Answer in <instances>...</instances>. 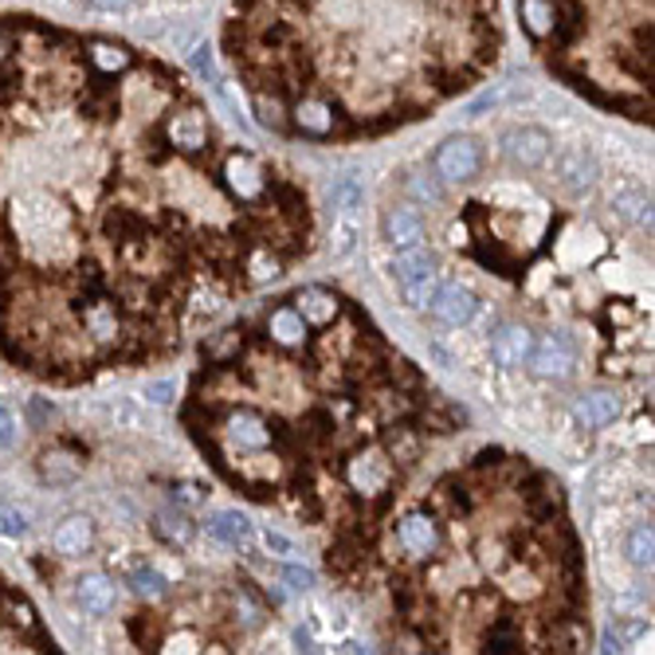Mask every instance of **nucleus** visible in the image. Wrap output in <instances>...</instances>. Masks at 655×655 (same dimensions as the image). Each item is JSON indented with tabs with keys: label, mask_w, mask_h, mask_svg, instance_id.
Instances as JSON below:
<instances>
[{
	"label": "nucleus",
	"mask_w": 655,
	"mask_h": 655,
	"mask_svg": "<svg viewBox=\"0 0 655 655\" xmlns=\"http://www.w3.org/2000/svg\"><path fill=\"white\" fill-rule=\"evenodd\" d=\"M318 248L310 185L189 71L0 17V361L51 389L173 361Z\"/></svg>",
	"instance_id": "f257e3e1"
},
{
	"label": "nucleus",
	"mask_w": 655,
	"mask_h": 655,
	"mask_svg": "<svg viewBox=\"0 0 655 655\" xmlns=\"http://www.w3.org/2000/svg\"><path fill=\"white\" fill-rule=\"evenodd\" d=\"M208 472L244 503L357 538L467 413L349 290L299 282L205 334L177 405Z\"/></svg>",
	"instance_id": "f03ea898"
},
{
	"label": "nucleus",
	"mask_w": 655,
	"mask_h": 655,
	"mask_svg": "<svg viewBox=\"0 0 655 655\" xmlns=\"http://www.w3.org/2000/svg\"><path fill=\"white\" fill-rule=\"evenodd\" d=\"M322 573L431 655L593 647L585 542L554 472L503 444L431 459Z\"/></svg>",
	"instance_id": "7ed1b4c3"
},
{
	"label": "nucleus",
	"mask_w": 655,
	"mask_h": 655,
	"mask_svg": "<svg viewBox=\"0 0 655 655\" xmlns=\"http://www.w3.org/2000/svg\"><path fill=\"white\" fill-rule=\"evenodd\" d=\"M503 56V0H228L220 20V59L251 118L295 146L428 122Z\"/></svg>",
	"instance_id": "20e7f679"
},
{
	"label": "nucleus",
	"mask_w": 655,
	"mask_h": 655,
	"mask_svg": "<svg viewBox=\"0 0 655 655\" xmlns=\"http://www.w3.org/2000/svg\"><path fill=\"white\" fill-rule=\"evenodd\" d=\"M549 76L605 115L652 126V0H515Z\"/></svg>",
	"instance_id": "39448f33"
},
{
	"label": "nucleus",
	"mask_w": 655,
	"mask_h": 655,
	"mask_svg": "<svg viewBox=\"0 0 655 655\" xmlns=\"http://www.w3.org/2000/svg\"><path fill=\"white\" fill-rule=\"evenodd\" d=\"M0 652H63L32 597L4 569H0Z\"/></svg>",
	"instance_id": "423d86ee"
},
{
	"label": "nucleus",
	"mask_w": 655,
	"mask_h": 655,
	"mask_svg": "<svg viewBox=\"0 0 655 655\" xmlns=\"http://www.w3.org/2000/svg\"><path fill=\"white\" fill-rule=\"evenodd\" d=\"M440 259L436 251H428L424 244L416 248H400L397 259H393V282H397V295L408 310H424L428 299L440 287Z\"/></svg>",
	"instance_id": "0eeeda50"
},
{
	"label": "nucleus",
	"mask_w": 655,
	"mask_h": 655,
	"mask_svg": "<svg viewBox=\"0 0 655 655\" xmlns=\"http://www.w3.org/2000/svg\"><path fill=\"white\" fill-rule=\"evenodd\" d=\"M483 169H487V141L479 133H448L431 150V177L444 185H467L483 177Z\"/></svg>",
	"instance_id": "6e6552de"
},
{
	"label": "nucleus",
	"mask_w": 655,
	"mask_h": 655,
	"mask_svg": "<svg viewBox=\"0 0 655 655\" xmlns=\"http://www.w3.org/2000/svg\"><path fill=\"white\" fill-rule=\"evenodd\" d=\"M546 166H549V173H554V185L562 192H569V197H585V192L601 181V158L585 141H573V146L554 150Z\"/></svg>",
	"instance_id": "1a4fd4ad"
},
{
	"label": "nucleus",
	"mask_w": 655,
	"mask_h": 655,
	"mask_svg": "<svg viewBox=\"0 0 655 655\" xmlns=\"http://www.w3.org/2000/svg\"><path fill=\"white\" fill-rule=\"evenodd\" d=\"M498 146H503V158L510 161L518 173H538V169H546V161H549V153H554L557 141L546 126L518 122L498 138Z\"/></svg>",
	"instance_id": "9d476101"
},
{
	"label": "nucleus",
	"mask_w": 655,
	"mask_h": 655,
	"mask_svg": "<svg viewBox=\"0 0 655 655\" xmlns=\"http://www.w3.org/2000/svg\"><path fill=\"white\" fill-rule=\"evenodd\" d=\"M424 310H428L431 322L448 326V330H464V326H472L475 315H479V295L459 279H448V282L440 279V287H436V295H431Z\"/></svg>",
	"instance_id": "9b49d317"
},
{
	"label": "nucleus",
	"mask_w": 655,
	"mask_h": 655,
	"mask_svg": "<svg viewBox=\"0 0 655 655\" xmlns=\"http://www.w3.org/2000/svg\"><path fill=\"white\" fill-rule=\"evenodd\" d=\"M526 369H534V374L546 377V381H565V377H573V369H577V346H573V334L549 330V334H542V338H534Z\"/></svg>",
	"instance_id": "f8f14e48"
},
{
	"label": "nucleus",
	"mask_w": 655,
	"mask_h": 655,
	"mask_svg": "<svg viewBox=\"0 0 655 655\" xmlns=\"http://www.w3.org/2000/svg\"><path fill=\"white\" fill-rule=\"evenodd\" d=\"M534 349V334L530 326L523 322H503L495 334H490V366L510 374V369H523L530 361Z\"/></svg>",
	"instance_id": "ddd939ff"
},
{
	"label": "nucleus",
	"mask_w": 655,
	"mask_h": 655,
	"mask_svg": "<svg viewBox=\"0 0 655 655\" xmlns=\"http://www.w3.org/2000/svg\"><path fill=\"white\" fill-rule=\"evenodd\" d=\"M613 216H621L624 225H632L636 232H652V192L639 181H621L608 192Z\"/></svg>",
	"instance_id": "4468645a"
},
{
	"label": "nucleus",
	"mask_w": 655,
	"mask_h": 655,
	"mask_svg": "<svg viewBox=\"0 0 655 655\" xmlns=\"http://www.w3.org/2000/svg\"><path fill=\"white\" fill-rule=\"evenodd\" d=\"M76 605L83 608V616H95V621H102V616H110L118 608V585L115 577H107V573H83V577L76 580Z\"/></svg>",
	"instance_id": "2eb2a0df"
},
{
	"label": "nucleus",
	"mask_w": 655,
	"mask_h": 655,
	"mask_svg": "<svg viewBox=\"0 0 655 655\" xmlns=\"http://www.w3.org/2000/svg\"><path fill=\"white\" fill-rule=\"evenodd\" d=\"M95 538H99V530H95L91 518L67 515L63 523L51 530V549H56L59 557H87L95 549Z\"/></svg>",
	"instance_id": "dca6fc26"
},
{
	"label": "nucleus",
	"mask_w": 655,
	"mask_h": 655,
	"mask_svg": "<svg viewBox=\"0 0 655 655\" xmlns=\"http://www.w3.org/2000/svg\"><path fill=\"white\" fill-rule=\"evenodd\" d=\"M624 405L616 393L608 389H597V393H585V397H577V405H573V416H577L580 428L589 431H601V428H613L616 420H621Z\"/></svg>",
	"instance_id": "f3484780"
},
{
	"label": "nucleus",
	"mask_w": 655,
	"mask_h": 655,
	"mask_svg": "<svg viewBox=\"0 0 655 655\" xmlns=\"http://www.w3.org/2000/svg\"><path fill=\"white\" fill-rule=\"evenodd\" d=\"M385 240L393 248H416V244L428 240V225H424V216L416 212L413 205H397L385 212Z\"/></svg>",
	"instance_id": "a211bd4d"
},
{
	"label": "nucleus",
	"mask_w": 655,
	"mask_h": 655,
	"mask_svg": "<svg viewBox=\"0 0 655 655\" xmlns=\"http://www.w3.org/2000/svg\"><path fill=\"white\" fill-rule=\"evenodd\" d=\"M205 530H208V538H216V542H225V546L240 549V546H248V542H251L256 526H251L248 518L240 515V510H216V515L205 523Z\"/></svg>",
	"instance_id": "6ab92c4d"
},
{
	"label": "nucleus",
	"mask_w": 655,
	"mask_h": 655,
	"mask_svg": "<svg viewBox=\"0 0 655 655\" xmlns=\"http://www.w3.org/2000/svg\"><path fill=\"white\" fill-rule=\"evenodd\" d=\"M130 589L138 593L146 605H153V601H166L169 593H173V585H169V577L161 569H153V565H141V569H133Z\"/></svg>",
	"instance_id": "aec40b11"
},
{
	"label": "nucleus",
	"mask_w": 655,
	"mask_h": 655,
	"mask_svg": "<svg viewBox=\"0 0 655 655\" xmlns=\"http://www.w3.org/2000/svg\"><path fill=\"white\" fill-rule=\"evenodd\" d=\"M652 523H636L628 530V538H624V554H628V562L636 565V569H652Z\"/></svg>",
	"instance_id": "412c9836"
},
{
	"label": "nucleus",
	"mask_w": 655,
	"mask_h": 655,
	"mask_svg": "<svg viewBox=\"0 0 655 655\" xmlns=\"http://www.w3.org/2000/svg\"><path fill=\"white\" fill-rule=\"evenodd\" d=\"M28 534V515L20 506L0 503V538H24Z\"/></svg>",
	"instance_id": "4be33fe9"
},
{
	"label": "nucleus",
	"mask_w": 655,
	"mask_h": 655,
	"mask_svg": "<svg viewBox=\"0 0 655 655\" xmlns=\"http://www.w3.org/2000/svg\"><path fill=\"white\" fill-rule=\"evenodd\" d=\"M259 542H264L267 554H271V557H282V562H295V557H299V546H295V542H290L282 530H271V526H267V530L259 534Z\"/></svg>",
	"instance_id": "5701e85b"
},
{
	"label": "nucleus",
	"mask_w": 655,
	"mask_h": 655,
	"mask_svg": "<svg viewBox=\"0 0 655 655\" xmlns=\"http://www.w3.org/2000/svg\"><path fill=\"white\" fill-rule=\"evenodd\" d=\"M330 205L341 208V212H354V208H361V189L354 181H338L330 192Z\"/></svg>",
	"instance_id": "b1692460"
},
{
	"label": "nucleus",
	"mask_w": 655,
	"mask_h": 655,
	"mask_svg": "<svg viewBox=\"0 0 655 655\" xmlns=\"http://www.w3.org/2000/svg\"><path fill=\"white\" fill-rule=\"evenodd\" d=\"M282 577L290 580V589H315V569H307V565H295V562H287L282 565Z\"/></svg>",
	"instance_id": "393cba45"
},
{
	"label": "nucleus",
	"mask_w": 655,
	"mask_h": 655,
	"mask_svg": "<svg viewBox=\"0 0 655 655\" xmlns=\"http://www.w3.org/2000/svg\"><path fill=\"white\" fill-rule=\"evenodd\" d=\"M12 440H17V424L9 408H0V448H12Z\"/></svg>",
	"instance_id": "a878e982"
},
{
	"label": "nucleus",
	"mask_w": 655,
	"mask_h": 655,
	"mask_svg": "<svg viewBox=\"0 0 655 655\" xmlns=\"http://www.w3.org/2000/svg\"><path fill=\"white\" fill-rule=\"evenodd\" d=\"M413 192L416 197H424V200H444V192H440V185L436 181H413Z\"/></svg>",
	"instance_id": "bb28decb"
},
{
	"label": "nucleus",
	"mask_w": 655,
	"mask_h": 655,
	"mask_svg": "<svg viewBox=\"0 0 655 655\" xmlns=\"http://www.w3.org/2000/svg\"><path fill=\"white\" fill-rule=\"evenodd\" d=\"M99 12H126L133 4V0H91Z\"/></svg>",
	"instance_id": "cd10ccee"
},
{
	"label": "nucleus",
	"mask_w": 655,
	"mask_h": 655,
	"mask_svg": "<svg viewBox=\"0 0 655 655\" xmlns=\"http://www.w3.org/2000/svg\"><path fill=\"white\" fill-rule=\"evenodd\" d=\"M181 4H185V0H181Z\"/></svg>",
	"instance_id": "c85d7f7f"
}]
</instances>
